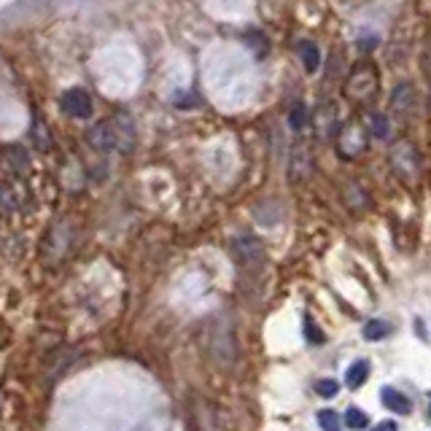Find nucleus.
<instances>
[{"label":"nucleus","mask_w":431,"mask_h":431,"mask_svg":"<svg viewBox=\"0 0 431 431\" xmlns=\"http://www.w3.org/2000/svg\"><path fill=\"white\" fill-rule=\"evenodd\" d=\"M89 141L97 146L100 151H111V148H116V146H119V130H116V122L97 124V127L92 130Z\"/></svg>","instance_id":"20e7f679"},{"label":"nucleus","mask_w":431,"mask_h":431,"mask_svg":"<svg viewBox=\"0 0 431 431\" xmlns=\"http://www.w3.org/2000/svg\"><path fill=\"white\" fill-rule=\"evenodd\" d=\"M310 167H313L310 148H305V146H297V148H294V157H291V178H294V181H299L302 175H310Z\"/></svg>","instance_id":"423d86ee"},{"label":"nucleus","mask_w":431,"mask_h":431,"mask_svg":"<svg viewBox=\"0 0 431 431\" xmlns=\"http://www.w3.org/2000/svg\"><path fill=\"white\" fill-rule=\"evenodd\" d=\"M345 426H348L350 431H361L370 426V415L364 410H359V407H348V412H345Z\"/></svg>","instance_id":"9b49d317"},{"label":"nucleus","mask_w":431,"mask_h":431,"mask_svg":"<svg viewBox=\"0 0 431 431\" xmlns=\"http://www.w3.org/2000/svg\"><path fill=\"white\" fill-rule=\"evenodd\" d=\"M372 431H399V426H396L393 421H383V423H377Z\"/></svg>","instance_id":"f3484780"},{"label":"nucleus","mask_w":431,"mask_h":431,"mask_svg":"<svg viewBox=\"0 0 431 431\" xmlns=\"http://www.w3.org/2000/svg\"><path fill=\"white\" fill-rule=\"evenodd\" d=\"M380 399H383V405L389 407V410L399 412V415H407L410 412V399L402 393V391L396 389H383V393H380Z\"/></svg>","instance_id":"0eeeda50"},{"label":"nucleus","mask_w":431,"mask_h":431,"mask_svg":"<svg viewBox=\"0 0 431 431\" xmlns=\"http://www.w3.org/2000/svg\"><path fill=\"white\" fill-rule=\"evenodd\" d=\"M305 124H308V111H305L302 105H294L291 113H288V127H291L294 132H302Z\"/></svg>","instance_id":"f8f14e48"},{"label":"nucleus","mask_w":431,"mask_h":431,"mask_svg":"<svg viewBox=\"0 0 431 431\" xmlns=\"http://www.w3.org/2000/svg\"><path fill=\"white\" fill-rule=\"evenodd\" d=\"M318 423H321V429L324 431H343V426H340V415L334 410L318 412Z\"/></svg>","instance_id":"ddd939ff"},{"label":"nucleus","mask_w":431,"mask_h":431,"mask_svg":"<svg viewBox=\"0 0 431 431\" xmlns=\"http://www.w3.org/2000/svg\"><path fill=\"white\" fill-rule=\"evenodd\" d=\"M305 337H308V343H313V345H321L324 343V331L315 327V321L313 318H305Z\"/></svg>","instance_id":"2eb2a0df"},{"label":"nucleus","mask_w":431,"mask_h":431,"mask_svg":"<svg viewBox=\"0 0 431 431\" xmlns=\"http://www.w3.org/2000/svg\"><path fill=\"white\" fill-rule=\"evenodd\" d=\"M423 68H426V73L431 76V43L426 46V54H423Z\"/></svg>","instance_id":"a211bd4d"},{"label":"nucleus","mask_w":431,"mask_h":431,"mask_svg":"<svg viewBox=\"0 0 431 431\" xmlns=\"http://www.w3.org/2000/svg\"><path fill=\"white\" fill-rule=\"evenodd\" d=\"M62 108H65V113H70L73 119H89V116H92V97H89L86 89L73 86V89H68V92L62 95Z\"/></svg>","instance_id":"7ed1b4c3"},{"label":"nucleus","mask_w":431,"mask_h":431,"mask_svg":"<svg viewBox=\"0 0 431 431\" xmlns=\"http://www.w3.org/2000/svg\"><path fill=\"white\" fill-rule=\"evenodd\" d=\"M391 331V324H386V321H380V318H375V321H367L364 324V329H361V334H364V340H386Z\"/></svg>","instance_id":"9d476101"},{"label":"nucleus","mask_w":431,"mask_h":431,"mask_svg":"<svg viewBox=\"0 0 431 431\" xmlns=\"http://www.w3.org/2000/svg\"><path fill=\"white\" fill-rule=\"evenodd\" d=\"M299 60H302V68L308 73H315L318 65H321V52L313 41H302L299 43Z\"/></svg>","instance_id":"6e6552de"},{"label":"nucleus","mask_w":431,"mask_h":431,"mask_svg":"<svg viewBox=\"0 0 431 431\" xmlns=\"http://www.w3.org/2000/svg\"><path fill=\"white\" fill-rule=\"evenodd\" d=\"M232 253L246 269H259L267 265V251L262 246V240L253 235H237L232 240Z\"/></svg>","instance_id":"f257e3e1"},{"label":"nucleus","mask_w":431,"mask_h":431,"mask_svg":"<svg viewBox=\"0 0 431 431\" xmlns=\"http://www.w3.org/2000/svg\"><path fill=\"white\" fill-rule=\"evenodd\" d=\"M377 92V70L372 65H361L356 68L348 76V84H345V95L356 103H367L375 97Z\"/></svg>","instance_id":"f03ea898"},{"label":"nucleus","mask_w":431,"mask_h":431,"mask_svg":"<svg viewBox=\"0 0 431 431\" xmlns=\"http://www.w3.org/2000/svg\"><path fill=\"white\" fill-rule=\"evenodd\" d=\"M315 393L324 396V399H334L340 393V386H337V380H318L315 383Z\"/></svg>","instance_id":"4468645a"},{"label":"nucleus","mask_w":431,"mask_h":431,"mask_svg":"<svg viewBox=\"0 0 431 431\" xmlns=\"http://www.w3.org/2000/svg\"><path fill=\"white\" fill-rule=\"evenodd\" d=\"M372 130H375V138H389V122H386V116H372Z\"/></svg>","instance_id":"dca6fc26"},{"label":"nucleus","mask_w":431,"mask_h":431,"mask_svg":"<svg viewBox=\"0 0 431 431\" xmlns=\"http://www.w3.org/2000/svg\"><path fill=\"white\" fill-rule=\"evenodd\" d=\"M415 103H418V97H415V89L410 84H399L391 95V108L396 113H410V111H415Z\"/></svg>","instance_id":"39448f33"},{"label":"nucleus","mask_w":431,"mask_h":431,"mask_svg":"<svg viewBox=\"0 0 431 431\" xmlns=\"http://www.w3.org/2000/svg\"><path fill=\"white\" fill-rule=\"evenodd\" d=\"M367 377H370V364L367 361H356L345 372V386L348 389H361L367 383Z\"/></svg>","instance_id":"1a4fd4ad"}]
</instances>
